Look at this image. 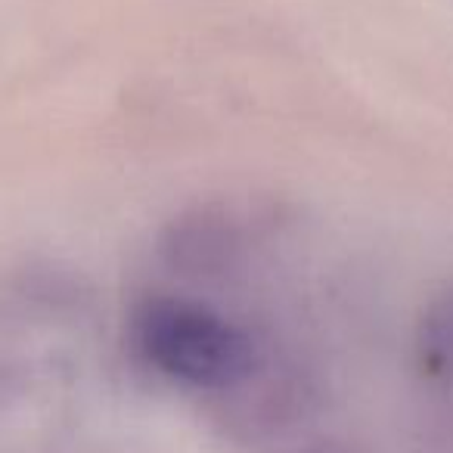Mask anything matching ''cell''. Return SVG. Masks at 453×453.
Returning <instances> with one entry per match:
<instances>
[{
    "label": "cell",
    "instance_id": "obj_1",
    "mask_svg": "<svg viewBox=\"0 0 453 453\" xmlns=\"http://www.w3.org/2000/svg\"><path fill=\"white\" fill-rule=\"evenodd\" d=\"M131 335L152 370L189 388L220 391L252 376V335L193 298H143L131 317Z\"/></svg>",
    "mask_w": 453,
    "mask_h": 453
}]
</instances>
